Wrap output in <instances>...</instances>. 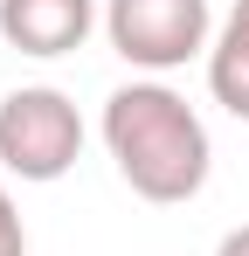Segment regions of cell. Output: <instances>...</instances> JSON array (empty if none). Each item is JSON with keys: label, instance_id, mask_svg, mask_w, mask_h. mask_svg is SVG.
<instances>
[{"label": "cell", "instance_id": "obj_6", "mask_svg": "<svg viewBox=\"0 0 249 256\" xmlns=\"http://www.w3.org/2000/svg\"><path fill=\"white\" fill-rule=\"evenodd\" d=\"M0 256H28V228H21V208H14L7 180H0Z\"/></svg>", "mask_w": 249, "mask_h": 256}, {"label": "cell", "instance_id": "obj_2", "mask_svg": "<svg viewBox=\"0 0 249 256\" xmlns=\"http://www.w3.org/2000/svg\"><path fill=\"white\" fill-rule=\"evenodd\" d=\"M83 160V118L56 84H21L0 97V166L14 180H62Z\"/></svg>", "mask_w": 249, "mask_h": 256}, {"label": "cell", "instance_id": "obj_5", "mask_svg": "<svg viewBox=\"0 0 249 256\" xmlns=\"http://www.w3.org/2000/svg\"><path fill=\"white\" fill-rule=\"evenodd\" d=\"M208 90L228 118H249V0H236L208 48Z\"/></svg>", "mask_w": 249, "mask_h": 256}, {"label": "cell", "instance_id": "obj_1", "mask_svg": "<svg viewBox=\"0 0 249 256\" xmlns=\"http://www.w3.org/2000/svg\"><path fill=\"white\" fill-rule=\"evenodd\" d=\"M104 146L118 160L124 187L152 208H173V201H194L208 187V166H214V146H208L201 111L180 97L173 84L146 76V84H124L104 97Z\"/></svg>", "mask_w": 249, "mask_h": 256}, {"label": "cell", "instance_id": "obj_4", "mask_svg": "<svg viewBox=\"0 0 249 256\" xmlns=\"http://www.w3.org/2000/svg\"><path fill=\"white\" fill-rule=\"evenodd\" d=\"M97 28V0H0V42L21 56H76Z\"/></svg>", "mask_w": 249, "mask_h": 256}, {"label": "cell", "instance_id": "obj_7", "mask_svg": "<svg viewBox=\"0 0 249 256\" xmlns=\"http://www.w3.org/2000/svg\"><path fill=\"white\" fill-rule=\"evenodd\" d=\"M214 256H249V222H242V228H228V236L214 242Z\"/></svg>", "mask_w": 249, "mask_h": 256}, {"label": "cell", "instance_id": "obj_3", "mask_svg": "<svg viewBox=\"0 0 249 256\" xmlns=\"http://www.w3.org/2000/svg\"><path fill=\"white\" fill-rule=\"evenodd\" d=\"M104 35L132 70L166 76L214 48V14L208 0H104Z\"/></svg>", "mask_w": 249, "mask_h": 256}]
</instances>
